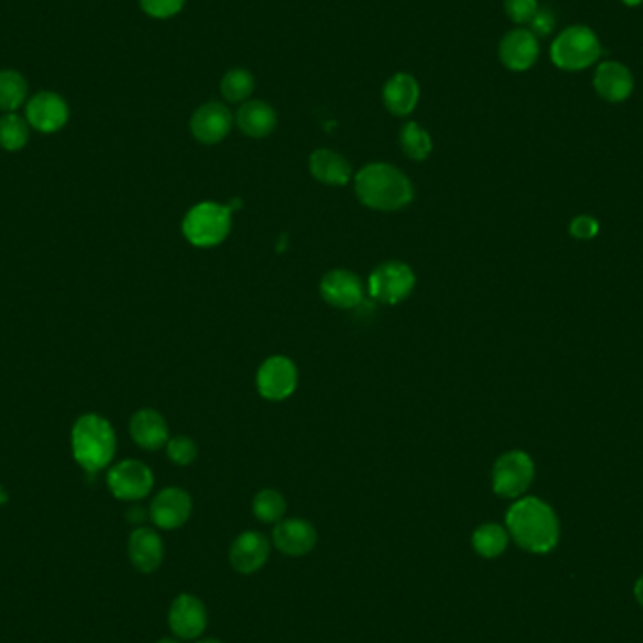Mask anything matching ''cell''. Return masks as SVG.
Listing matches in <instances>:
<instances>
[{
	"label": "cell",
	"mask_w": 643,
	"mask_h": 643,
	"mask_svg": "<svg viewBox=\"0 0 643 643\" xmlns=\"http://www.w3.org/2000/svg\"><path fill=\"white\" fill-rule=\"evenodd\" d=\"M168 621L175 636L183 640L200 638L207 627V610L204 602L192 595L177 596L170 608Z\"/></svg>",
	"instance_id": "cell-15"
},
{
	"label": "cell",
	"mask_w": 643,
	"mask_h": 643,
	"mask_svg": "<svg viewBox=\"0 0 643 643\" xmlns=\"http://www.w3.org/2000/svg\"><path fill=\"white\" fill-rule=\"evenodd\" d=\"M25 119L34 130L53 134L63 130L70 119V108L63 96L53 91H42L31 96L25 104Z\"/></svg>",
	"instance_id": "cell-10"
},
{
	"label": "cell",
	"mask_w": 643,
	"mask_h": 643,
	"mask_svg": "<svg viewBox=\"0 0 643 643\" xmlns=\"http://www.w3.org/2000/svg\"><path fill=\"white\" fill-rule=\"evenodd\" d=\"M271 553L269 540L262 533L247 531L234 540L230 548V565L239 574H254L266 565Z\"/></svg>",
	"instance_id": "cell-18"
},
{
	"label": "cell",
	"mask_w": 643,
	"mask_h": 643,
	"mask_svg": "<svg viewBox=\"0 0 643 643\" xmlns=\"http://www.w3.org/2000/svg\"><path fill=\"white\" fill-rule=\"evenodd\" d=\"M596 95L610 104H621L634 91V76L630 68L619 61H604L598 64L593 78Z\"/></svg>",
	"instance_id": "cell-16"
},
{
	"label": "cell",
	"mask_w": 643,
	"mask_h": 643,
	"mask_svg": "<svg viewBox=\"0 0 643 643\" xmlns=\"http://www.w3.org/2000/svg\"><path fill=\"white\" fill-rule=\"evenodd\" d=\"M130 437L143 450L155 452L170 440L168 422L155 408H142L130 418Z\"/></svg>",
	"instance_id": "cell-19"
},
{
	"label": "cell",
	"mask_w": 643,
	"mask_h": 643,
	"mask_svg": "<svg viewBox=\"0 0 643 643\" xmlns=\"http://www.w3.org/2000/svg\"><path fill=\"white\" fill-rule=\"evenodd\" d=\"M72 454L79 467L89 474L104 471L117 452L113 425L98 414H83L72 427Z\"/></svg>",
	"instance_id": "cell-3"
},
{
	"label": "cell",
	"mask_w": 643,
	"mask_h": 643,
	"mask_svg": "<svg viewBox=\"0 0 643 643\" xmlns=\"http://www.w3.org/2000/svg\"><path fill=\"white\" fill-rule=\"evenodd\" d=\"M416 275L412 267L401 260H388L375 267L369 277V294L384 305H397L412 294Z\"/></svg>",
	"instance_id": "cell-7"
},
{
	"label": "cell",
	"mask_w": 643,
	"mask_h": 643,
	"mask_svg": "<svg viewBox=\"0 0 643 643\" xmlns=\"http://www.w3.org/2000/svg\"><path fill=\"white\" fill-rule=\"evenodd\" d=\"M128 555L132 565L140 572L151 574L158 570L164 561V544L162 538L153 529L140 527L130 534L128 540Z\"/></svg>",
	"instance_id": "cell-21"
},
{
	"label": "cell",
	"mask_w": 643,
	"mask_h": 643,
	"mask_svg": "<svg viewBox=\"0 0 643 643\" xmlns=\"http://www.w3.org/2000/svg\"><path fill=\"white\" fill-rule=\"evenodd\" d=\"M187 0H140L143 12L153 19H170L185 8Z\"/></svg>",
	"instance_id": "cell-31"
},
{
	"label": "cell",
	"mask_w": 643,
	"mask_h": 643,
	"mask_svg": "<svg viewBox=\"0 0 643 643\" xmlns=\"http://www.w3.org/2000/svg\"><path fill=\"white\" fill-rule=\"evenodd\" d=\"M634 595H636V600L643 606V576L634 585Z\"/></svg>",
	"instance_id": "cell-36"
},
{
	"label": "cell",
	"mask_w": 643,
	"mask_h": 643,
	"mask_svg": "<svg viewBox=\"0 0 643 643\" xmlns=\"http://www.w3.org/2000/svg\"><path fill=\"white\" fill-rule=\"evenodd\" d=\"M309 170L316 181L331 187H345L352 179L350 162L333 149H316L309 158Z\"/></svg>",
	"instance_id": "cell-23"
},
{
	"label": "cell",
	"mask_w": 643,
	"mask_h": 643,
	"mask_svg": "<svg viewBox=\"0 0 643 643\" xmlns=\"http://www.w3.org/2000/svg\"><path fill=\"white\" fill-rule=\"evenodd\" d=\"M602 44L596 32L585 25H572L559 32L553 40L551 63L566 72H581L600 59Z\"/></svg>",
	"instance_id": "cell-4"
},
{
	"label": "cell",
	"mask_w": 643,
	"mask_h": 643,
	"mask_svg": "<svg viewBox=\"0 0 643 643\" xmlns=\"http://www.w3.org/2000/svg\"><path fill=\"white\" fill-rule=\"evenodd\" d=\"M506 529L519 548L529 553H549L557 546L561 527L555 510L536 497H523L510 506Z\"/></svg>",
	"instance_id": "cell-1"
},
{
	"label": "cell",
	"mask_w": 643,
	"mask_h": 643,
	"mask_svg": "<svg viewBox=\"0 0 643 643\" xmlns=\"http://www.w3.org/2000/svg\"><path fill=\"white\" fill-rule=\"evenodd\" d=\"M192 514V499L181 487H166L151 502L149 518L158 529L173 531L183 527Z\"/></svg>",
	"instance_id": "cell-12"
},
{
	"label": "cell",
	"mask_w": 643,
	"mask_h": 643,
	"mask_svg": "<svg viewBox=\"0 0 643 643\" xmlns=\"http://www.w3.org/2000/svg\"><path fill=\"white\" fill-rule=\"evenodd\" d=\"M538 8V0H504V12L516 25H529Z\"/></svg>",
	"instance_id": "cell-32"
},
{
	"label": "cell",
	"mask_w": 643,
	"mask_h": 643,
	"mask_svg": "<svg viewBox=\"0 0 643 643\" xmlns=\"http://www.w3.org/2000/svg\"><path fill=\"white\" fill-rule=\"evenodd\" d=\"M166 452H168V457H170L172 463L179 465V467H187L190 463H194L196 457H198V444H196V440L190 439V437L179 435V437H173V439L168 440Z\"/></svg>",
	"instance_id": "cell-30"
},
{
	"label": "cell",
	"mask_w": 643,
	"mask_h": 643,
	"mask_svg": "<svg viewBox=\"0 0 643 643\" xmlns=\"http://www.w3.org/2000/svg\"><path fill=\"white\" fill-rule=\"evenodd\" d=\"M510 533L499 523H484L472 534V548L484 559H497L508 548Z\"/></svg>",
	"instance_id": "cell-24"
},
{
	"label": "cell",
	"mask_w": 643,
	"mask_h": 643,
	"mask_svg": "<svg viewBox=\"0 0 643 643\" xmlns=\"http://www.w3.org/2000/svg\"><path fill=\"white\" fill-rule=\"evenodd\" d=\"M153 484V471L138 459H125L108 472V487L113 497L121 501H142L151 493Z\"/></svg>",
	"instance_id": "cell-9"
},
{
	"label": "cell",
	"mask_w": 643,
	"mask_h": 643,
	"mask_svg": "<svg viewBox=\"0 0 643 643\" xmlns=\"http://www.w3.org/2000/svg\"><path fill=\"white\" fill-rule=\"evenodd\" d=\"M598 230H600V224L591 215H580L570 222V234L581 241L593 239L598 234Z\"/></svg>",
	"instance_id": "cell-34"
},
{
	"label": "cell",
	"mask_w": 643,
	"mask_h": 643,
	"mask_svg": "<svg viewBox=\"0 0 643 643\" xmlns=\"http://www.w3.org/2000/svg\"><path fill=\"white\" fill-rule=\"evenodd\" d=\"M236 125L245 136L262 140L277 128V111L264 100H247L237 110Z\"/></svg>",
	"instance_id": "cell-22"
},
{
	"label": "cell",
	"mask_w": 643,
	"mask_h": 643,
	"mask_svg": "<svg viewBox=\"0 0 643 643\" xmlns=\"http://www.w3.org/2000/svg\"><path fill=\"white\" fill-rule=\"evenodd\" d=\"M157 643H181L177 642V640H172V638H164V640H160V642Z\"/></svg>",
	"instance_id": "cell-39"
},
{
	"label": "cell",
	"mask_w": 643,
	"mask_h": 643,
	"mask_svg": "<svg viewBox=\"0 0 643 643\" xmlns=\"http://www.w3.org/2000/svg\"><path fill=\"white\" fill-rule=\"evenodd\" d=\"M143 508H132L130 512H128V519L130 521H134V523H140V521H143Z\"/></svg>",
	"instance_id": "cell-35"
},
{
	"label": "cell",
	"mask_w": 643,
	"mask_h": 643,
	"mask_svg": "<svg viewBox=\"0 0 643 643\" xmlns=\"http://www.w3.org/2000/svg\"><path fill=\"white\" fill-rule=\"evenodd\" d=\"M534 480V461L521 450L502 454L493 465V491L502 499H521Z\"/></svg>",
	"instance_id": "cell-6"
},
{
	"label": "cell",
	"mask_w": 643,
	"mask_h": 643,
	"mask_svg": "<svg viewBox=\"0 0 643 643\" xmlns=\"http://www.w3.org/2000/svg\"><path fill=\"white\" fill-rule=\"evenodd\" d=\"M29 98V83L17 70H0V111L16 113Z\"/></svg>",
	"instance_id": "cell-25"
},
{
	"label": "cell",
	"mask_w": 643,
	"mask_h": 643,
	"mask_svg": "<svg viewBox=\"0 0 643 643\" xmlns=\"http://www.w3.org/2000/svg\"><path fill=\"white\" fill-rule=\"evenodd\" d=\"M382 100L386 110L395 117H408L420 102L418 79L407 72L393 74L382 89Z\"/></svg>",
	"instance_id": "cell-20"
},
{
	"label": "cell",
	"mask_w": 643,
	"mask_h": 643,
	"mask_svg": "<svg viewBox=\"0 0 643 643\" xmlns=\"http://www.w3.org/2000/svg\"><path fill=\"white\" fill-rule=\"evenodd\" d=\"M399 145H401L403 153L410 160H416V162H422L433 153V140H431L429 132L414 121H408L401 128Z\"/></svg>",
	"instance_id": "cell-26"
},
{
	"label": "cell",
	"mask_w": 643,
	"mask_h": 643,
	"mask_svg": "<svg viewBox=\"0 0 643 643\" xmlns=\"http://www.w3.org/2000/svg\"><path fill=\"white\" fill-rule=\"evenodd\" d=\"M252 512L262 523H279L286 514V501L277 489H262L252 501Z\"/></svg>",
	"instance_id": "cell-29"
},
{
	"label": "cell",
	"mask_w": 643,
	"mask_h": 643,
	"mask_svg": "<svg viewBox=\"0 0 643 643\" xmlns=\"http://www.w3.org/2000/svg\"><path fill=\"white\" fill-rule=\"evenodd\" d=\"M627 6H640L643 0H623Z\"/></svg>",
	"instance_id": "cell-37"
},
{
	"label": "cell",
	"mask_w": 643,
	"mask_h": 643,
	"mask_svg": "<svg viewBox=\"0 0 643 643\" xmlns=\"http://www.w3.org/2000/svg\"><path fill=\"white\" fill-rule=\"evenodd\" d=\"M6 499H8V495H6V493H4V489L0 487V504H4V502H6Z\"/></svg>",
	"instance_id": "cell-38"
},
{
	"label": "cell",
	"mask_w": 643,
	"mask_h": 643,
	"mask_svg": "<svg viewBox=\"0 0 643 643\" xmlns=\"http://www.w3.org/2000/svg\"><path fill=\"white\" fill-rule=\"evenodd\" d=\"M31 136V126L25 117L17 113H4L0 117V147L4 151H21Z\"/></svg>",
	"instance_id": "cell-27"
},
{
	"label": "cell",
	"mask_w": 643,
	"mask_h": 643,
	"mask_svg": "<svg viewBox=\"0 0 643 643\" xmlns=\"http://www.w3.org/2000/svg\"><path fill=\"white\" fill-rule=\"evenodd\" d=\"M361 204L375 211H399L414 200V187L407 173L388 162L363 166L354 177Z\"/></svg>",
	"instance_id": "cell-2"
},
{
	"label": "cell",
	"mask_w": 643,
	"mask_h": 643,
	"mask_svg": "<svg viewBox=\"0 0 643 643\" xmlns=\"http://www.w3.org/2000/svg\"><path fill=\"white\" fill-rule=\"evenodd\" d=\"M320 296L331 307L354 309L363 301L365 286L358 273L348 269H333L324 275L320 283Z\"/></svg>",
	"instance_id": "cell-13"
},
{
	"label": "cell",
	"mask_w": 643,
	"mask_h": 643,
	"mask_svg": "<svg viewBox=\"0 0 643 643\" xmlns=\"http://www.w3.org/2000/svg\"><path fill=\"white\" fill-rule=\"evenodd\" d=\"M198 643H222V642H219V640H202V642H198Z\"/></svg>",
	"instance_id": "cell-40"
},
{
	"label": "cell",
	"mask_w": 643,
	"mask_h": 643,
	"mask_svg": "<svg viewBox=\"0 0 643 643\" xmlns=\"http://www.w3.org/2000/svg\"><path fill=\"white\" fill-rule=\"evenodd\" d=\"M298 367L286 356L267 358L256 373V388L267 401H284L298 388Z\"/></svg>",
	"instance_id": "cell-8"
},
{
	"label": "cell",
	"mask_w": 643,
	"mask_h": 643,
	"mask_svg": "<svg viewBox=\"0 0 643 643\" xmlns=\"http://www.w3.org/2000/svg\"><path fill=\"white\" fill-rule=\"evenodd\" d=\"M540 57L538 36L529 29L506 32L499 44V59L512 72H527Z\"/></svg>",
	"instance_id": "cell-14"
},
{
	"label": "cell",
	"mask_w": 643,
	"mask_h": 643,
	"mask_svg": "<svg viewBox=\"0 0 643 643\" xmlns=\"http://www.w3.org/2000/svg\"><path fill=\"white\" fill-rule=\"evenodd\" d=\"M236 117L230 108L220 102H205L190 117L192 136L204 145L220 143L232 130Z\"/></svg>",
	"instance_id": "cell-11"
},
{
	"label": "cell",
	"mask_w": 643,
	"mask_h": 643,
	"mask_svg": "<svg viewBox=\"0 0 643 643\" xmlns=\"http://www.w3.org/2000/svg\"><path fill=\"white\" fill-rule=\"evenodd\" d=\"M318 534L313 523L305 519H281L273 529V544L283 555L303 557L313 551Z\"/></svg>",
	"instance_id": "cell-17"
},
{
	"label": "cell",
	"mask_w": 643,
	"mask_h": 643,
	"mask_svg": "<svg viewBox=\"0 0 643 643\" xmlns=\"http://www.w3.org/2000/svg\"><path fill=\"white\" fill-rule=\"evenodd\" d=\"M232 207L217 202L194 205L183 219V236L196 247H217L232 230Z\"/></svg>",
	"instance_id": "cell-5"
},
{
	"label": "cell",
	"mask_w": 643,
	"mask_h": 643,
	"mask_svg": "<svg viewBox=\"0 0 643 643\" xmlns=\"http://www.w3.org/2000/svg\"><path fill=\"white\" fill-rule=\"evenodd\" d=\"M256 87V81L249 70L245 68H232L224 74L220 81V93L230 104H243L251 98Z\"/></svg>",
	"instance_id": "cell-28"
},
{
	"label": "cell",
	"mask_w": 643,
	"mask_h": 643,
	"mask_svg": "<svg viewBox=\"0 0 643 643\" xmlns=\"http://www.w3.org/2000/svg\"><path fill=\"white\" fill-rule=\"evenodd\" d=\"M555 25H557L555 14L546 6H540L533 19L529 21V31L536 36H549L551 32L555 31Z\"/></svg>",
	"instance_id": "cell-33"
}]
</instances>
